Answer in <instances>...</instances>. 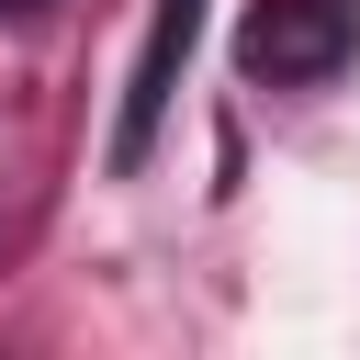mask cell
Listing matches in <instances>:
<instances>
[{
	"mask_svg": "<svg viewBox=\"0 0 360 360\" xmlns=\"http://www.w3.org/2000/svg\"><path fill=\"white\" fill-rule=\"evenodd\" d=\"M191 34H202V0H158L146 56H135V90H124V124H112V169H146L158 112H169V79H180V56H191Z\"/></svg>",
	"mask_w": 360,
	"mask_h": 360,
	"instance_id": "obj_2",
	"label": "cell"
},
{
	"mask_svg": "<svg viewBox=\"0 0 360 360\" xmlns=\"http://www.w3.org/2000/svg\"><path fill=\"white\" fill-rule=\"evenodd\" d=\"M360 56V0H248L236 22V68L259 90H315Z\"/></svg>",
	"mask_w": 360,
	"mask_h": 360,
	"instance_id": "obj_1",
	"label": "cell"
},
{
	"mask_svg": "<svg viewBox=\"0 0 360 360\" xmlns=\"http://www.w3.org/2000/svg\"><path fill=\"white\" fill-rule=\"evenodd\" d=\"M0 11H45V0H0Z\"/></svg>",
	"mask_w": 360,
	"mask_h": 360,
	"instance_id": "obj_3",
	"label": "cell"
}]
</instances>
